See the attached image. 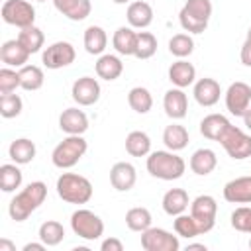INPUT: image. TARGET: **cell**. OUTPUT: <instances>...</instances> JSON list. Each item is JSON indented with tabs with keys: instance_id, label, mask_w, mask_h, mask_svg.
<instances>
[{
	"instance_id": "2",
	"label": "cell",
	"mask_w": 251,
	"mask_h": 251,
	"mask_svg": "<svg viewBox=\"0 0 251 251\" xmlns=\"http://www.w3.org/2000/svg\"><path fill=\"white\" fill-rule=\"evenodd\" d=\"M147 171L161 180H176L184 175L186 163L175 151H153L147 157Z\"/></svg>"
},
{
	"instance_id": "43",
	"label": "cell",
	"mask_w": 251,
	"mask_h": 251,
	"mask_svg": "<svg viewBox=\"0 0 251 251\" xmlns=\"http://www.w3.org/2000/svg\"><path fill=\"white\" fill-rule=\"evenodd\" d=\"M231 226H233V229H237V231L251 233V208H249V206L235 208V210L231 212Z\"/></svg>"
},
{
	"instance_id": "42",
	"label": "cell",
	"mask_w": 251,
	"mask_h": 251,
	"mask_svg": "<svg viewBox=\"0 0 251 251\" xmlns=\"http://www.w3.org/2000/svg\"><path fill=\"white\" fill-rule=\"evenodd\" d=\"M20 86V71L12 67L0 69V94H10Z\"/></svg>"
},
{
	"instance_id": "45",
	"label": "cell",
	"mask_w": 251,
	"mask_h": 251,
	"mask_svg": "<svg viewBox=\"0 0 251 251\" xmlns=\"http://www.w3.org/2000/svg\"><path fill=\"white\" fill-rule=\"evenodd\" d=\"M100 249L102 251H124V243L120 239H116V237H108V239L102 241Z\"/></svg>"
},
{
	"instance_id": "5",
	"label": "cell",
	"mask_w": 251,
	"mask_h": 251,
	"mask_svg": "<svg viewBox=\"0 0 251 251\" xmlns=\"http://www.w3.org/2000/svg\"><path fill=\"white\" fill-rule=\"evenodd\" d=\"M86 149H88V143L82 135H69L53 149L51 161L59 169H71L84 157Z\"/></svg>"
},
{
	"instance_id": "40",
	"label": "cell",
	"mask_w": 251,
	"mask_h": 251,
	"mask_svg": "<svg viewBox=\"0 0 251 251\" xmlns=\"http://www.w3.org/2000/svg\"><path fill=\"white\" fill-rule=\"evenodd\" d=\"M22 108H24V102L18 94L10 92V94H0V116L10 120V118H16L22 114Z\"/></svg>"
},
{
	"instance_id": "7",
	"label": "cell",
	"mask_w": 251,
	"mask_h": 251,
	"mask_svg": "<svg viewBox=\"0 0 251 251\" xmlns=\"http://www.w3.org/2000/svg\"><path fill=\"white\" fill-rule=\"evenodd\" d=\"M71 227L78 237H82L86 241H94L104 233V222L94 212H90L86 208H78L76 212H73Z\"/></svg>"
},
{
	"instance_id": "15",
	"label": "cell",
	"mask_w": 251,
	"mask_h": 251,
	"mask_svg": "<svg viewBox=\"0 0 251 251\" xmlns=\"http://www.w3.org/2000/svg\"><path fill=\"white\" fill-rule=\"evenodd\" d=\"M137 180V175H135V167L131 163H126V161H120L112 167L110 171V182L112 186L118 190V192H127L133 188Z\"/></svg>"
},
{
	"instance_id": "14",
	"label": "cell",
	"mask_w": 251,
	"mask_h": 251,
	"mask_svg": "<svg viewBox=\"0 0 251 251\" xmlns=\"http://www.w3.org/2000/svg\"><path fill=\"white\" fill-rule=\"evenodd\" d=\"M59 127L67 135H82L88 129V118L78 108H67L59 116Z\"/></svg>"
},
{
	"instance_id": "1",
	"label": "cell",
	"mask_w": 251,
	"mask_h": 251,
	"mask_svg": "<svg viewBox=\"0 0 251 251\" xmlns=\"http://www.w3.org/2000/svg\"><path fill=\"white\" fill-rule=\"evenodd\" d=\"M45 198H47L45 182H41V180L29 182L24 190H20L12 198V202L8 206V214H10V218L14 222H25L31 216V212H35L43 204Z\"/></svg>"
},
{
	"instance_id": "49",
	"label": "cell",
	"mask_w": 251,
	"mask_h": 251,
	"mask_svg": "<svg viewBox=\"0 0 251 251\" xmlns=\"http://www.w3.org/2000/svg\"><path fill=\"white\" fill-rule=\"evenodd\" d=\"M186 249H204V251H206V245H204V243H190Z\"/></svg>"
},
{
	"instance_id": "10",
	"label": "cell",
	"mask_w": 251,
	"mask_h": 251,
	"mask_svg": "<svg viewBox=\"0 0 251 251\" xmlns=\"http://www.w3.org/2000/svg\"><path fill=\"white\" fill-rule=\"evenodd\" d=\"M141 247L145 251H178L180 241L178 235L169 233L161 227H147L141 231Z\"/></svg>"
},
{
	"instance_id": "29",
	"label": "cell",
	"mask_w": 251,
	"mask_h": 251,
	"mask_svg": "<svg viewBox=\"0 0 251 251\" xmlns=\"http://www.w3.org/2000/svg\"><path fill=\"white\" fill-rule=\"evenodd\" d=\"M124 73V63L116 55H100L96 61V75L104 80H116Z\"/></svg>"
},
{
	"instance_id": "3",
	"label": "cell",
	"mask_w": 251,
	"mask_h": 251,
	"mask_svg": "<svg viewBox=\"0 0 251 251\" xmlns=\"http://www.w3.org/2000/svg\"><path fill=\"white\" fill-rule=\"evenodd\" d=\"M57 194L69 204H86L92 198V184L76 173H63L57 178Z\"/></svg>"
},
{
	"instance_id": "30",
	"label": "cell",
	"mask_w": 251,
	"mask_h": 251,
	"mask_svg": "<svg viewBox=\"0 0 251 251\" xmlns=\"http://www.w3.org/2000/svg\"><path fill=\"white\" fill-rule=\"evenodd\" d=\"M163 143L167 145L169 151H180L188 145V131L184 126L171 124L163 131Z\"/></svg>"
},
{
	"instance_id": "26",
	"label": "cell",
	"mask_w": 251,
	"mask_h": 251,
	"mask_svg": "<svg viewBox=\"0 0 251 251\" xmlns=\"http://www.w3.org/2000/svg\"><path fill=\"white\" fill-rule=\"evenodd\" d=\"M135 41H137V31H133V27H118L114 31L112 37V45L120 55H133L135 53Z\"/></svg>"
},
{
	"instance_id": "41",
	"label": "cell",
	"mask_w": 251,
	"mask_h": 251,
	"mask_svg": "<svg viewBox=\"0 0 251 251\" xmlns=\"http://www.w3.org/2000/svg\"><path fill=\"white\" fill-rule=\"evenodd\" d=\"M175 231H176V235L186 237V239H192V237L200 235V227H198L196 220L190 214H178L175 218Z\"/></svg>"
},
{
	"instance_id": "25",
	"label": "cell",
	"mask_w": 251,
	"mask_h": 251,
	"mask_svg": "<svg viewBox=\"0 0 251 251\" xmlns=\"http://www.w3.org/2000/svg\"><path fill=\"white\" fill-rule=\"evenodd\" d=\"M8 155L14 163L18 165H27L33 161L35 157V143L27 137H20V139H14L8 147Z\"/></svg>"
},
{
	"instance_id": "50",
	"label": "cell",
	"mask_w": 251,
	"mask_h": 251,
	"mask_svg": "<svg viewBox=\"0 0 251 251\" xmlns=\"http://www.w3.org/2000/svg\"><path fill=\"white\" fill-rule=\"evenodd\" d=\"M114 4H127V2H131V0H112Z\"/></svg>"
},
{
	"instance_id": "31",
	"label": "cell",
	"mask_w": 251,
	"mask_h": 251,
	"mask_svg": "<svg viewBox=\"0 0 251 251\" xmlns=\"http://www.w3.org/2000/svg\"><path fill=\"white\" fill-rule=\"evenodd\" d=\"M126 151L131 157H145V155H149V151H151L149 135L145 131H139V129L127 133V137H126Z\"/></svg>"
},
{
	"instance_id": "12",
	"label": "cell",
	"mask_w": 251,
	"mask_h": 251,
	"mask_svg": "<svg viewBox=\"0 0 251 251\" xmlns=\"http://www.w3.org/2000/svg\"><path fill=\"white\" fill-rule=\"evenodd\" d=\"M76 53H75V47L69 43V41H55L51 43L45 51H43V65L47 69H63V67H69L73 61H75Z\"/></svg>"
},
{
	"instance_id": "23",
	"label": "cell",
	"mask_w": 251,
	"mask_h": 251,
	"mask_svg": "<svg viewBox=\"0 0 251 251\" xmlns=\"http://www.w3.org/2000/svg\"><path fill=\"white\" fill-rule=\"evenodd\" d=\"M218 165V157L212 149L208 147H202V149H196L190 157V171L200 175V176H206L210 175Z\"/></svg>"
},
{
	"instance_id": "22",
	"label": "cell",
	"mask_w": 251,
	"mask_h": 251,
	"mask_svg": "<svg viewBox=\"0 0 251 251\" xmlns=\"http://www.w3.org/2000/svg\"><path fill=\"white\" fill-rule=\"evenodd\" d=\"M127 22L131 27H137V29H143L147 25H151L153 22V8L143 2V0H135L127 6Z\"/></svg>"
},
{
	"instance_id": "35",
	"label": "cell",
	"mask_w": 251,
	"mask_h": 251,
	"mask_svg": "<svg viewBox=\"0 0 251 251\" xmlns=\"http://www.w3.org/2000/svg\"><path fill=\"white\" fill-rule=\"evenodd\" d=\"M65 237V227L63 224L55 222V220H47L39 226V239L47 245V247H55L63 241Z\"/></svg>"
},
{
	"instance_id": "9",
	"label": "cell",
	"mask_w": 251,
	"mask_h": 251,
	"mask_svg": "<svg viewBox=\"0 0 251 251\" xmlns=\"http://www.w3.org/2000/svg\"><path fill=\"white\" fill-rule=\"evenodd\" d=\"M2 20L8 25H16L20 29L33 25L35 22V10L25 0H6L2 4Z\"/></svg>"
},
{
	"instance_id": "48",
	"label": "cell",
	"mask_w": 251,
	"mask_h": 251,
	"mask_svg": "<svg viewBox=\"0 0 251 251\" xmlns=\"http://www.w3.org/2000/svg\"><path fill=\"white\" fill-rule=\"evenodd\" d=\"M243 122H245V127L251 131V106L247 108V112L243 114Z\"/></svg>"
},
{
	"instance_id": "28",
	"label": "cell",
	"mask_w": 251,
	"mask_h": 251,
	"mask_svg": "<svg viewBox=\"0 0 251 251\" xmlns=\"http://www.w3.org/2000/svg\"><path fill=\"white\" fill-rule=\"evenodd\" d=\"M229 126V120L222 114H208L202 122H200V133L206 137V139H212V141H218L220 135L224 133V129Z\"/></svg>"
},
{
	"instance_id": "21",
	"label": "cell",
	"mask_w": 251,
	"mask_h": 251,
	"mask_svg": "<svg viewBox=\"0 0 251 251\" xmlns=\"http://www.w3.org/2000/svg\"><path fill=\"white\" fill-rule=\"evenodd\" d=\"M194 78H196V69H194L192 63H188V61H184V59H180V61H176V63H173V65L169 67V80H171L176 88H186V86H190V84L194 82Z\"/></svg>"
},
{
	"instance_id": "46",
	"label": "cell",
	"mask_w": 251,
	"mask_h": 251,
	"mask_svg": "<svg viewBox=\"0 0 251 251\" xmlns=\"http://www.w3.org/2000/svg\"><path fill=\"white\" fill-rule=\"evenodd\" d=\"M47 245L41 241V243H25L24 245V251H43Z\"/></svg>"
},
{
	"instance_id": "18",
	"label": "cell",
	"mask_w": 251,
	"mask_h": 251,
	"mask_svg": "<svg viewBox=\"0 0 251 251\" xmlns=\"http://www.w3.org/2000/svg\"><path fill=\"white\" fill-rule=\"evenodd\" d=\"M163 108H165V114L173 120H182L188 112V98L184 94L182 88H171L165 92V98H163Z\"/></svg>"
},
{
	"instance_id": "51",
	"label": "cell",
	"mask_w": 251,
	"mask_h": 251,
	"mask_svg": "<svg viewBox=\"0 0 251 251\" xmlns=\"http://www.w3.org/2000/svg\"><path fill=\"white\" fill-rule=\"evenodd\" d=\"M37 2H45V0H37Z\"/></svg>"
},
{
	"instance_id": "16",
	"label": "cell",
	"mask_w": 251,
	"mask_h": 251,
	"mask_svg": "<svg viewBox=\"0 0 251 251\" xmlns=\"http://www.w3.org/2000/svg\"><path fill=\"white\" fill-rule=\"evenodd\" d=\"M29 51L18 41V39H8L2 43L0 47V59L6 67H16V69H22L27 59H29Z\"/></svg>"
},
{
	"instance_id": "34",
	"label": "cell",
	"mask_w": 251,
	"mask_h": 251,
	"mask_svg": "<svg viewBox=\"0 0 251 251\" xmlns=\"http://www.w3.org/2000/svg\"><path fill=\"white\" fill-rule=\"evenodd\" d=\"M127 104L131 106L133 112H137V114H147V112L153 108V96H151V92H149L147 88L135 86V88H131L129 94H127Z\"/></svg>"
},
{
	"instance_id": "36",
	"label": "cell",
	"mask_w": 251,
	"mask_h": 251,
	"mask_svg": "<svg viewBox=\"0 0 251 251\" xmlns=\"http://www.w3.org/2000/svg\"><path fill=\"white\" fill-rule=\"evenodd\" d=\"M29 53H37L41 47H43V41H45V35H43V31L39 29V27H35V25H29V27H24V29H20V33H18V37H16Z\"/></svg>"
},
{
	"instance_id": "44",
	"label": "cell",
	"mask_w": 251,
	"mask_h": 251,
	"mask_svg": "<svg viewBox=\"0 0 251 251\" xmlns=\"http://www.w3.org/2000/svg\"><path fill=\"white\" fill-rule=\"evenodd\" d=\"M241 63L245 67H251V27L247 31V37H245V43L241 45Z\"/></svg>"
},
{
	"instance_id": "13",
	"label": "cell",
	"mask_w": 251,
	"mask_h": 251,
	"mask_svg": "<svg viewBox=\"0 0 251 251\" xmlns=\"http://www.w3.org/2000/svg\"><path fill=\"white\" fill-rule=\"evenodd\" d=\"M71 94L78 106H92L100 98V84L92 76H80L75 80Z\"/></svg>"
},
{
	"instance_id": "20",
	"label": "cell",
	"mask_w": 251,
	"mask_h": 251,
	"mask_svg": "<svg viewBox=\"0 0 251 251\" xmlns=\"http://www.w3.org/2000/svg\"><path fill=\"white\" fill-rule=\"evenodd\" d=\"M194 100L200 104V106H214L218 104L220 100V94H222V88L220 84L214 80V78H200L196 84H194Z\"/></svg>"
},
{
	"instance_id": "27",
	"label": "cell",
	"mask_w": 251,
	"mask_h": 251,
	"mask_svg": "<svg viewBox=\"0 0 251 251\" xmlns=\"http://www.w3.org/2000/svg\"><path fill=\"white\" fill-rule=\"evenodd\" d=\"M108 45V35L100 25H88L84 29V49L90 55H102Z\"/></svg>"
},
{
	"instance_id": "17",
	"label": "cell",
	"mask_w": 251,
	"mask_h": 251,
	"mask_svg": "<svg viewBox=\"0 0 251 251\" xmlns=\"http://www.w3.org/2000/svg\"><path fill=\"white\" fill-rule=\"evenodd\" d=\"M224 198L231 204H251V176H237L224 186Z\"/></svg>"
},
{
	"instance_id": "4",
	"label": "cell",
	"mask_w": 251,
	"mask_h": 251,
	"mask_svg": "<svg viewBox=\"0 0 251 251\" xmlns=\"http://www.w3.org/2000/svg\"><path fill=\"white\" fill-rule=\"evenodd\" d=\"M212 16L210 0H186V4L178 12V22L188 33H202L208 27Z\"/></svg>"
},
{
	"instance_id": "19",
	"label": "cell",
	"mask_w": 251,
	"mask_h": 251,
	"mask_svg": "<svg viewBox=\"0 0 251 251\" xmlns=\"http://www.w3.org/2000/svg\"><path fill=\"white\" fill-rule=\"evenodd\" d=\"M53 4L63 16H67L73 22H82L92 12L90 0H53Z\"/></svg>"
},
{
	"instance_id": "52",
	"label": "cell",
	"mask_w": 251,
	"mask_h": 251,
	"mask_svg": "<svg viewBox=\"0 0 251 251\" xmlns=\"http://www.w3.org/2000/svg\"><path fill=\"white\" fill-rule=\"evenodd\" d=\"M249 247H251V239H249Z\"/></svg>"
},
{
	"instance_id": "39",
	"label": "cell",
	"mask_w": 251,
	"mask_h": 251,
	"mask_svg": "<svg viewBox=\"0 0 251 251\" xmlns=\"http://www.w3.org/2000/svg\"><path fill=\"white\" fill-rule=\"evenodd\" d=\"M169 51L178 57V59H184L188 57L192 51H194V39L188 35V33H176L171 37L169 41Z\"/></svg>"
},
{
	"instance_id": "11",
	"label": "cell",
	"mask_w": 251,
	"mask_h": 251,
	"mask_svg": "<svg viewBox=\"0 0 251 251\" xmlns=\"http://www.w3.org/2000/svg\"><path fill=\"white\" fill-rule=\"evenodd\" d=\"M249 106H251V86L241 80L231 82L229 88L226 90V108L229 110V114L243 118Z\"/></svg>"
},
{
	"instance_id": "8",
	"label": "cell",
	"mask_w": 251,
	"mask_h": 251,
	"mask_svg": "<svg viewBox=\"0 0 251 251\" xmlns=\"http://www.w3.org/2000/svg\"><path fill=\"white\" fill-rule=\"evenodd\" d=\"M216 214H218V204L216 198L210 194H200L190 202V216L196 220L200 233H208L216 226Z\"/></svg>"
},
{
	"instance_id": "38",
	"label": "cell",
	"mask_w": 251,
	"mask_h": 251,
	"mask_svg": "<svg viewBox=\"0 0 251 251\" xmlns=\"http://www.w3.org/2000/svg\"><path fill=\"white\" fill-rule=\"evenodd\" d=\"M157 53V37L149 31H139L137 41H135V53L133 57L137 59H151Z\"/></svg>"
},
{
	"instance_id": "33",
	"label": "cell",
	"mask_w": 251,
	"mask_h": 251,
	"mask_svg": "<svg viewBox=\"0 0 251 251\" xmlns=\"http://www.w3.org/2000/svg\"><path fill=\"white\" fill-rule=\"evenodd\" d=\"M22 171L18 169V163H6L0 167V188L2 192H14L22 184Z\"/></svg>"
},
{
	"instance_id": "6",
	"label": "cell",
	"mask_w": 251,
	"mask_h": 251,
	"mask_svg": "<svg viewBox=\"0 0 251 251\" xmlns=\"http://www.w3.org/2000/svg\"><path fill=\"white\" fill-rule=\"evenodd\" d=\"M218 141L226 149V153L235 161L251 157V135H247L243 129H239L231 124L224 129V133L220 135Z\"/></svg>"
},
{
	"instance_id": "47",
	"label": "cell",
	"mask_w": 251,
	"mask_h": 251,
	"mask_svg": "<svg viewBox=\"0 0 251 251\" xmlns=\"http://www.w3.org/2000/svg\"><path fill=\"white\" fill-rule=\"evenodd\" d=\"M0 251H16V245L8 239H0Z\"/></svg>"
},
{
	"instance_id": "24",
	"label": "cell",
	"mask_w": 251,
	"mask_h": 251,
	"mask_svg": "<svg viewBox=\"0 0 251 251\" xmlns=\"http://www.w3.org/2000/svg\"><path fill=\"white\" fill-rule=\"evenodd\" d=\"M190 200H188V192L182 188H171L165 192L163 196V210L169 216H178L184 214V210L188 208Z\"/></svg>"
},
{
	"instance_id": "32",
	"label": "cell",
	"mask_w": 251,
	"mask_h": 251,
	"mask_svg": "<svg viewBox=\"0 0 251 251\" xmlns=\"http://www.w3.org/2000/svg\"><path fill=\"white\" fill-rule=\"evenodd\" d=\"M43 80H45L43 71L37 65H24L20 69V88L33 92L43 86Z\"/></svg>"
},
{
	"instance_id": "37",
	"label": "cell",
	"mask_w": 251,
	"mask_h": 251,
	"mask_svg": "<svg viewBox=\"0 0 251 251\" xmlns=\"http://www.w3.org/2000/svg\"><path fill=\"white\" fill-rule=\"evenodd\" d=\"M151 212L141 206H135L126 214V226L131 231H145L147 227H151Z\"/></svg>"
}]
</instances>
